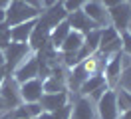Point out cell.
Returning <instances> with one entry per match:
<instances>
[{
  "instance_id": "1",
  "label": "cell",
  "mask_w": 131,
  "mask_h": 119,
  "mask_svg": "<svg viewBox=\"0 0 131 119\" xmlns=\"http://www.w3.org/2000/svg\"><path fill=\"white\" fill-rule=\"evenodd\" d=\"M40 14H42L40 8L30 6V4L20 2V0H12L8 4V8H6V24L16 26V24L28 22V20H36Z\"/></svg>"
},
{
  "instance_id": "2",
  "label": "cell",
  "mask_w": 131,
  "mask_h": 119,
  "mask_svg": "<svg viewBox=\"0 0 131 119\" xmlns=\"http://www.w3.org/2000/svg\"><path fill=\"white\" fill-rule=\"evenodd\" d=\"M2 52H4V60H6L4 68L8 71H14L28 56L32 54V48H30V44H22V42H12L10 40V44Z\"/></svg>"
},
{
  "instance_id": "3",
  "label": "cell",
  "mask_w": 131,
  "mask_h": 119,
  "mask_svg": "<svg viewBox=\"0 0 131 119\" xmlns=\"http://www.w3.org/2000/svg\"><path fill=\"white\" fill-rule=\"evenodd\" d=\"M97 52L101 56H105V58L115 56L117 52H121V34L115 30L113 26H105V28H101Z\"/></svg>"
},
{
  "instance_id": "4",
  "label": "cell",
  "mask_w": 131,
  "mask_h": 119,
  "mask_svg": "<svg viewBox=\"0 0 131 119\" xmlns=\"http://www.w3.org/2000/svg\"><path fill=\"white\" fill-rule=\"evenodd\" d=\"M107 14H109L111 26H113L119 34L129 30V26H131V4H129V0L117 4V6L107 8Z\"/></svg>"
},
{
  "instance_id": "5",
  "label": "cell",
  "mask_w": 131,
  "mask_h": 119,
  "mask_svg": "<svg viewBox=\"0 0 131 119\" xmlns=\"http://www.w3.org/2000/svg\"><path fill=\"white\" fill-rule=\"evenodd\" d=\"M97 117L99 119H117L119 115V109H117V101H115V91L111 87H107L103 95L97 99Z\"/></svg>"
},
{
  "instance_id": "6",
  "label": "cell",
  "mask_w": 131,
  "mask_h": 119,
  "mask_svg": "<svg viewBox=\"0 0 131 119\" xmlns=\"http://www.w3.org/2000/svg\"><path fill=\"white\" fill-rule=\"evenodd\" d=\"M0 97L6 101L8 109H16L20 105V101H22V97H20V83L14 78L6 75L2 79V83H0Z\"/></svg>"
},
{
  "instance_id": "7",
  "label": "cell",
  "mask_w": 131,
  "mask_h": 119,
  "mask_svg": "<svg viewBox=\"0 0 131 119\" xmlns=\"http://www.w3.org/2000/svg\"><path fill=\"white\" fill-rule=\"evenodd\" d=\"M68 24H70V28L75 32H82L83 36L85 34H90L91 30H95L97 28V24L91 20L90 16L85 14L83 10H74V12H68Z\"/></svg>"
},
{
  "instance_id": "8",
  "label": "cell",
  "mask_w": 131,
  "mask_h": 119,
  "mask_svg": "<svg viewBox=\"0 0 131 119\" xmlns=\"http://www.w3.org/2000/svg\"><path fill=\"white\" fill-rule=\"evenodd\" d=\"M12 78L16 79L18 83H24V81H28V79L38 78V56L30 54L24 62L20 63L16 70H14Z\"/></svg>"
},
{
  "instance_id": "9",
  "label": "cell",
  "mask_w": 131,
  "mask_h": 119,
  "mask_svg": "<svg viewBox=\"0 0 131 119\" xmlns=\"http://www.w3.org/2000/svg\"><path fill=\"white\" fill-rule=\"evenodd\" d=\"M85 14L90 16L93 22L97 24V28H105L109 26V14H107V8L99 2V0H88L82 8Z\"/></svg>"
},
{
  "instance_id": "10",
  "label": "cell",
  "mask_w": 131,
  "mask_h": 119,
  "mask_svg": "<svg viewBox=\"0 0 131 119\" xmlns=\"http://www.w3.org/2000/svg\"><path fill=\"white\" fill-rule=\"evenodd\" d=\"M44 95V87H42V79L34 78L28 79L24 83H20V97L24 103H32V101H40V97Z\"/></svg>"
},
{
  "instance_id": "11",
  "label": "cell",
  "mask_w": 131,
  "mask_h": 119,
  "mask_svg": "<svg viewBox=\"0 0 131 119\" xmlns=\"http://www.w3.org/2000/svg\"><path fill=\"white\" fill-rule=\"evenodd\" d=\"M121 52H117L115 56H111V60L105 63V83L107 87H113L119 83V78H121V71H123V62H121Z\"/></svg>"
},
{
  "instance_id": "12",
  "label": "cell",
  "mask_w": 131,
  "mask_h": 119,
  "mask_svg": "<svg viewBox=\"0 0 131 119\" xmlns=\"http://www.w3.org/2000/svg\"><path fill=\"white\" fill-rule=\"evenodd\" d=\"M72 119H99L90 97H80L75 101L74 111H72Z\"/></svg>"
},
{
  "instance_id": "13",
  "label": "cell",
  "mask_w": 131,
  "mask_h": 119,
  "mask_svg": "<svg viewBox=\"0 0 131 119\" xmlns=\"http://www.w3.org/2000/svg\"><path fill=\"white\" fill-rule=\"evenodd\" d=\"M68 99H70V95L66 93V91H60V93H44L40 97V105H42L44 111H56L60 107L68 105Z\"/></svg>"
},
{
  "instance_id": "14",
  "label": "cell",
  "mask_w": 131,
  "mask_h": 119,
  "mask_svg": "<svg viewBox=\"0 0 131 119\" xmlns=\"http://www.w3.org/2000/svg\"><path fill=\"white\" fill-rule=\"evenodd\" d=\"M38 20V18H36ZM36 20H28V22L16 24V26H10V40L12 42H22V44H28V40L32 36V30L36 26Z\"/></svg>"
},
{
  "instance_id": "15",
  "label": "cell",
  "mask_w": 131,
  "mask_h": 119,
  "mask_svg": "<svg viewBox=\"0 0 131 119\" xmlns=\"http://www.w3.org/2000/svg\"><path fill=\"white\" fill-rule=\"evenodd\" d=\"M83 36L82 32H75V30H70V34L66 36L64 44L60 46V50H62V54H78L80 50H82L83 46Z\"/></svg>"
},
{
  "instance_id": "16",
  "label": "cell",
  "mask_w": 131,
  "mask_h": 119,
  "mask_svg": "<svg viewBox=\"0 0 131 119\" xmlns=\"http://www.w3.org/2000/svg\"><path fill=\"white\" fill-rule=\"evenodd\" d=\"M70 24H68V20H64V22L56 24L54 28H52V32H50V46L54 48V50H60V46L64 44L66 36L70 34Z\"/></svg>"
},
{
  "instance_id": "17",
  "label": "cell",
  "mask_w": 131,
  "mask_h": 119,
  "mask_svg": "<svg viewBox=\"0 0 131 119\" xmlns=\"http://www.w3.org/2000/svg\"><path fill=\"white\" fill-rule=\"evenodd\" d=\"M44 18L48 20V24L54 28L56 24L64 22L66 18H68V10L64 8V0H58L56 4H52V6L48 8V12L44 14Z\"/></svg>"
},
{
  "instance_id": "18",
  "label": "cell",
  "mask_w": 131,
  "mask_h": 119,
  "mask_svg": "<svg viewBox=\"0 0 131 119\" xmlns=\"http://www.w3.org/2000/svg\"><path fill=\"white\" fill-rule=\"evenodd\" d=\"M103 85H107L105 83V78L99 73V71H95V73H91L90 78L85 79L82 83V87H80V93L83 95V97H90L95 89H99V87H103Z\"/></svg>"
},
{
  "instance_id": "19",
  "label": "cell",
  "mask_w": 131,
  "mask_h": 119,
  "mask_svg": "<svg viewBox=\"0 0 131 119\" xmlns=\"http://www.w3.org/2000/svg\"><path fill=\"white\" fill-rule=\"evenodd\" d=\"M90 75H91V73L88 71V68L83 66V62H80L78 66H74V70H72V73H70V87L80 89V87H82V83L90 78Z\"/></svg>"
},
{
  "instance_id": "20",
  "label": "cell",
  "mask_w": 131,
  "mask_h": 119,
  "mask_svg": "<svg viewBox=\"0 0 131 119\" xmlns=\"http://www.w3.org/2000/svg\"><path fill=\"white\" fill-rule=\"evenodd\" d=\"M42 87H44V93H60V91H66V85H64V79L60 78H54L50 75L42 81Z\"/></svg>"
},
{
  "instance_id": "21",
  "label": "cell",
  "mask_w": 131,
  "mask_h": 119,
  "mask_svg": "<svg viewBox=\"0 0 131 119\" xmlns=\"http://www.w3.org/2000/svg\"><path fill=\"white\" fill-rule=\"evenodd\" d=\"M115 101H117V109H119V113H125V111L131 109V93H129V91L117 89V91H115Z\"/></svg>"
},
{
  "instance_id": "22",
  "label": "cell",
  "mask_w": 131,
  "mask_h": 119,
  "mask_svg": "<svg viewBox=\"0 0 131 119\" xmlns=\"http://www.w3.org/2000/svg\"><path fill=\"white\" fill-rule=\"evenodd\" d=\"M22 111H24V115H26V117H30V119H36V117H40L42 113H44V109H42L40 101L24 103V105H22Z\"/></svg>"
},
{
  "instance_id": "23",
  "label": "cell",
  "mask_w": 131,
  "mask_h": 119,
  "mask_svg": "<svg viewBox=\"0 0 131 119\" xmlns=\"http://www.w3.org/2000/svg\"><path fill=\"white\" fill-rule=\"evenodd\" d=\"M119 85H121V89H125V91L131 93V66H125V68H123L121 78H119Z\"/></svg>"
},
{
  "instance_id": "24",
  "label": "cell",
  "mask_w": 131,
  "mask_h": 119,
  "mask_svg": "<svg viewBox=\"0 0 131 119\" xmlns=\"http://www.w3.org/2000/svg\"><path fill=\"white\" fill-rule=\"evenodd\" d=\"M10 44V26L6 22L0 24V50H4V48Z\"/></svg>"
},
{
  "instance_id": "25",
  "label": "cell",
  "mask_w": 131,
  "mask_h": 119,
  "mask_svg": "<svg viewBox=\"0 0 131 119\" xmlns=\"http://www.w3.org/2000/svg\"><path fill=\"white\" fill-rule=\"evenodd\" d=\"M85 2H88V0H64V8L68 10V12H74V10H82Z\"/></svg>"
},
{
  "instance_id": "26",
  "label": "cell",
  "mask_w": 131,
  "mask_h": 119,
  "mask_svg": "<svg viewBox=\"0 0 131 119\" xmlns=\"http://www.w3.org/2000/svg\"><path fill=\"white\" fill-rule=\"evenodd\" d=\"M121 48L125 50V54L131 58V32H123L121 34Z\"/></svg>"
},
{
  "instance_id": "27",
  "label": "cell",
  "mask_w": 131,
  "mask_h": 119,
  "mask_svg": "<svg viewBox=\"0 0 131 119\" xmlns=\"http://www.w3.org/2000/svg\"><path fill=\"white\" fill-rule=\"evenodd\" d=\"M101 4L105 8H111V6H117V4H121V2H127V0H99Z\"/></svg>"
},
{
  "instance_id": "28",
  "label": "cell",
  "mask_w": 131,
  "mask_h": 119,
  "mask_svg": "<svg viewBox=\"0 0 131 119\" xmlns=\"http://www.w3.org/2000/svg\"><path fill=\"white\" fill-rule=\"evenodd\" d=\"M20 2H26V4L36 6V8H40V10H42V2H40V0H20Z\"/></svg>"
},
{
  "instance_id": "29",
  "label": "cell",
  "mask_w": 131,
  "mask_h": 119,
  "mask_svg": "<svg viewBox=\"0 0 131 119\" xmlns=\"http://www.w3.org/2000/svg\"><path fill=\"white\" fill-rule=\"evenodd\" d=\"M6 111H10V109H8V105H6V101L0 97V113H6Z\"/></svg>"
},
{
  "instance_id": "30",
  "label": "cell",
  "mask_w": 131,
  "mask_h": 119,
  "mask_svg": "<svg viewBox=\"0 0 131 119\" xmlns=\"http://www.w3.org/2000/svg\"><path fill=\"white\" fill-rule=\"evenodd\" d=\"M40 2H42V6H44V8H50L52 4H56L58 0H40Z\"/></svg>"
},
{
  "instance_id": "31",
  "label": "cell",
  "mask_w": 131,
  "mask_h": 119,
  "mask_svg": "<svg viewBox=\"0 0 131 119\" xmlns=\"http://www.w3.org/2000/svg\"><path fill=\"white\" fill-rule=\"evenodd\" d=\"M10 2H12V0H0V8H2V10H6Z\"/></svg>"
},
{
  "instance_id": "32",
  "label": "cell",
  "mask_w": 131,
  "mask_h": 119,
  "mask_svg": "<svg viewBox=\"0 0 131 119\" xmlns=\"http://www.w3.org/2000/svg\"><path fill=\"white\" fill-rule=\"evenodd\" d=\"M2 22H6V10L0 8V24H2Z\"/></svg>"
},
{
  "instance_id": "33",
  "label": "cell",
  "mask_w": 131,
  "mask_h": 119,
  "mask_svg": "<svg viewBox=\"0 0 131 119\" xmlns=\"http://www.w3.org/2000/svg\"><path fill=\"white\" fill-rule=\"evenodd\" d=\"M4 63H6V60H4V52L0 50V68H4Z\"/></svg>"
},
{
  "instance_id": "34",
  "label": "cell",
  "mask_w": 131,
  "mask_h": 119,
  "mask_svg": "<svg viewBox=\"0 0 131 119\" xmlns=\"http://www.w3.org/2000/svg\"><path fill=\"white\" fill-rule=\"evenodd\" d=\"M6 78V70L4 68H0V83H2V79Z\"/></svg>"
},
{
  "instance_id": "35",
  "label": "cell",
  "mask_w": 131,
  "mask_h": 119,
  "mask_svg": "<svg viewBox=\"0 0 131 119\" xmlns=\"http://www.w3.org/2000/svg\"><path fill=\"white\" fill-rule=\"evenodd\" d=\"M127 32H131V26H129V30H127Z\"/></svg>"
},
{
  "instance_id": "36",
  "label": "cell",
  "mask_w": 131,
  "mask_h": 119,
  "mask_svg": "<svg viewBox=\"0 0 131 119\" xmlns=\"http://www.w3.org/2000/svg\"><path fill=\"white\" fill-rule=\"evenodd\" d=\"M129 4H131V0H129Z\"/></svg>"
}]
</instances>
